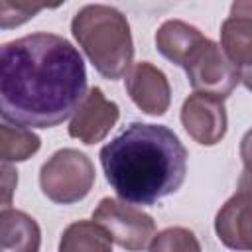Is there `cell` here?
<instances>
[{"instance_id":"6da1fadb","label":"cell","mask_w":252,"mask_h":252,"mask_svg":"<svg viewBox=\"0 0 252 252\" xmlns=\"http://www.w3.org/2000/svg\"><path fill=\"white\" fill-rule=\"evenodd\" d=\"M87 91L81 53L61 35L32 33L0 45V116L22 128L65 122Z\"/></svg>"},{"instance_id":"7a4b0ae2","label":"cell","mask_w":252,"mask_h":252,"mask_svg":"<svg viewBox=\"0 0 252 252\" xmlns=\"http://www.w3.org/2000/svg\"><path fill=\"white\" fill-rule=\"evenodd\" d=\"M100 163L124 203L154 205L185 181L187 150L167 126L132 122L102 146Z\"/></svg>"},{"instance_id":"3957f363","label":"cell","mask_w":252,"mask_h":252,"mask_svg":"<svg viewBox=\"0 0 252 252\" xmlns=\"http://www.w3.org/2000/svg\"><path fill=\"white\" fill-rule=\"evenodd\" d=\"M71 32L102 77L116 81L126 75L134 59V43L130 24L120 10L87 4L75 14Z\"/></svg>"},{"instance_id":"277c9868","label":"cell","mask_w":252,"mask_h":252,"mask_svg":"<svg viewBox=\"0 0 252 252\" xmlns=\"http://www.w3.org/2000/svg\"><path fill=\"white\" fill-rule=\"evenodd\" d=\"M39 185L43 195L53 203H79L94 185V165L83 152L63 148L41 165Z\"/></svg>"},{"instance_id":"5b68a950","label":"cell","mask_w":252,"mask_h":252,"mask_svg":"<svg viewBox=\"0 0 252 252\" xmlns=\"http://www.w3.org/2000/svg\"><path fill=\"white\" fill-rule=\"evenodd\" d=\"M179 67L185 69L189 85L195 89V93H205L220 100L230 96L240 83L238 71L224 57L220 45L205 35L193 43Z\"/></svg>"},{"instance_id":"8992f818","label":"cell","mask_w":252,"mask_h":252,"mask_svg":"<svg viewBox=\"0 0 252 252\" xmlns=\"http://www.w3.org/2000/svg\"><path fill=\"white\" fill-rule=\"evenodd\" d=\"M93 222L128 252H142L156 234V222L148 213L110 197L100 199L93 213Z\"/></svg>"},{"instance_id":"52a82bcc","label":"cell","mask_w":252,"mask_h":252,"mask_svg":"<svg viewBox=\"0 0 252 252\" xmlns=\"http://www.w3.org/2000/svg\"><path fill=\"white\" fill-rule=\"evenodd\" d=\"M118 104L108 100L98 87H93L73 112L69 122V136L83 144H96L106 138L118 122Z\"/></svg>"},{"instance_id":"ba28073f","label":"cell","mask_w":252,"mask_h":252,"mask_svg":"<svg viewBox=\"0 0 252 252\" xmlns=\"http://www.w3.org/2000/svg\"><path fill=\"white\" fill-rule=\"evenodd\" d=\"M181 122L197 144L215 146L226 134L224 102L205 93H193L181 106Z\"/></svg>"},{"instance_id":"9c48e42d","label":"cell","mask_w":252,"mask_h":252,"mask_svg":"<svg viewBox=\"0 0 252 252\" xmlns=\"http://www.w3.org/2000/svg\"><path fill=\"white\" fill-rule=\"evenodd\" d=\"M252 4L236 2L232 4L230 16L220 28V45L224 57L234 65L244 87H250V67H252Z\"/></svg>"},{"instance_id":"30bf717a","label":"cell","mask_w":252,"mask_h":252,"mask_svg":"<svg viewBox=\"0 0 252 252\" xmlns=\"http://www.w3.org/2000/svg\"><path fill=\"white\" fill-rule=\"evenodd\" d=\"M126 91L134 104L150 116H161L169 108V81L161 69L148 61H140L126 71Z\"/></svg>"},{"instance_id":"8fae6325","label":"cell","mask_w":252,"mask_h":252,"mask_svg":"<svg viewBox=\"0 0 252 252\" xmlns=\"http://www.w3.org/2000/svg\"><path fill=\"white\" fill-rule=\"evenodd\" d=\"M219 240L232 250H250V187L248 173L244 171L240 189L222 205L215 219Z\"/></svg>"},{"instance_id":"7c38bea8","label":"cell","mask_w":252,"mask_h":252,"mask_svg":"<svg viewBox=\"0 0 252 252\" xmlns=\"http://www.w3.org/2000/svg\"><path fill=\"white\" fill-rule=\"evenodd\" d=\"M39 224L24 211L0 213V252H39Z\"/></svg>"},{"instance_id":"4fadbf2b","label":"cell","mask_w":252,"mask_h":252,"mask_svg":"<svg viewBox=\"0 0 252 252\" xmlns=\"http://www.w3.org/2000/svg\"><path fill=\"white\" fill-rule=\"evenodd\" d=\"M203 33L181 20H167L159 26V30L156 32V47L158 51L169 59L171 63L179 65L185 57V53L193 47V43L201 37Z\"/></svg>"},{"instance_id":"5bb4252c","label":"cell","mask_w":252,"mask_h":252,"mask_svg":"<svg viewBox=\"0 0 252 252\" xmlns=\"http://www.w3.org/2000/svg\"><path fill=\"white\" fill-rule=\"evenodd\" d=\"M59 252H112V240L93 220H77L63 230Z\"/></svg>"},{"instance_id":"9a60e30c","label":"cell","mask_w":252,"mask_h":252,"mask_svg":"<svg viewBox=\"0 0 252 252\" xmlns=\"http://www.w3.org/2000/svg\"><path fill=\"white\" fill-rule=\"evenodd\" d=\"M41 146L37 134L22 126H8L0 122V161H26Z\"/></svg>"},{"instance_id":"2e32d148","label":"cell","mask_w":252,"mask_h":252,"mask_svg":"<svg viewBox=\"0 0 252 252\" xmlns=\"http://www.w3.org/2000/svg\"><path fill=\"white\" fill-rule=\"evenodd\" d=\"M150 252H201V244L189 228L169 226L154 234Z\"/></svg>"},{"instance_id":"e0dca14e","label":"cell","mask_w":252,"mask_h":252,"mask_svg":"<svg viewBox=\"0 0 252 252\" xmlns=\"http://www.w3.org/2000/svg\"><path fill=\"white\" fill-rule=\"evenodd\" d=\"M43 4H28V2H2L0 0V28L10 30L26 24L35 14H39Z\"/></svg>"},{"instance_id":"ac0fdd59","label":"cell","mask_w":252,"mask_h":252,"mask_svg":"<svg viewBox=\"0 0 252 252\" xmlns=\"http://www.w3.org/2000/svg\"><path fill=\"white\" fill-rule=\"evenodd\" d=\"M18 187V171L12 163L0 161V213L12 209L14 193Z\"/></svg>"}]
</instances>
